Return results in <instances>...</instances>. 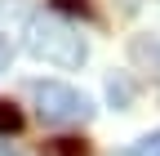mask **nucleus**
Here are the masks:
<instances>
[{"instance_id": "f257e3e1", "label": "nucleus", "mask_w": 160, "mask_h": 156, "mask_svg": "<svg viewBox=\"0 0 160 156\" xmlns=\"http://www.w3.org/2000/svg\"><path fill=\"white\" fill-rule=\"evenodd\" d=\"M27 49L36 58H45V63H53V67H80L89 58L85 36L76 27H67L62 18H53V13H36L27 23Z\"/></svg>"}, {"instance_id": "f03ea898", "label": "nucleus", "mask_w": 160, "mask_h": 156, "mask_svg": "<svg viewBox=\"0 0 160 156\" xmlns=\"http://www.w3.org/2000/svg\"><path fill=\"white\" fill-rule=\"evenodd\" d=\"M36 112L45 125H85L93 116V103L62 81H40L36 85Z\"/></svg>"}, {"instance_id": "7ed1b4c3", "label": "nucleus", "mask_w": 160, "mask_h": 156, "mask_svg": "<svg viewBox=\"0 0 160 156\" xmlns=\"http://www.w3.org/2000/svg\"><path fill=\"white\" fill-rule=\"evenodd\" d=\"M40 156H89V143H80V138H49L40 147Z\"/></svg>"}, {"instance_id": "20e7f679", "label": "nucleus", "mask_w": 160, "mask_h": 156, "mask_svg": "<svg viewBox=\"0 0 160 156\" xmlns=\"http://www.w3.org/2000/svg\"><path fill=\"white\" fill-rule=\"evenodd\" d=\"M22 129V112L13 103H0V134H18Z\"/></svg>"}, {"instance_id": "39448f33", "label": "nucleus", "mask_w": 160, "mask_h": 156, "mask_svg": "<svg viewBox=\"0 0 160 156\" xmlns=\"http://www.w3.org/2000/svg\"><path fill=\"white\" fill-rule=\"evenodd\" d=\"M53 9H58V13H80V18H89V13H93L85 0H53Z\"/></svg>"}, {"instance_id": "423d86ee", "label": "nucleus", "mask_w": 160, "mask_h": 156, "mask_svg": "<svg viewBox=\"0 0 160 156\" xmlns=\"http://www.w3.org/2000/svg\"><path fill=\"white\" fill-rule=\"evenodd\" d=\"M133 156H160V129H156V134H147V138L133 147Z\"/></svg>"}, {"instance_id": "0eeeda50", "label": "nucleus", "mask_w": 160, "mask_h": 156, "mask_svg": "<svg viewBox=\"0 0 160 156\" xmlns=\"http://www.w3.org/2000/svg\"><path fill=\"white\" fill-rule=\"evenodd\" d=\"M9 63H13V40L0 36V71H9Z\"/></svg>"}, {"instance_id": "6e6552de", "label": "nucleus", "mask_w": 160, "mask_h": 156, "mask_svg": "<svg viewBox=\"0 0 160 156\" xmlns=\"http://www.w3.org/2000/svg\"><path fill=\"white\" fill-rule=\"evenodd\" d=\"M107 89H111V103H129V85L125 81H111Z\"/></svg>"}]
</instances>
